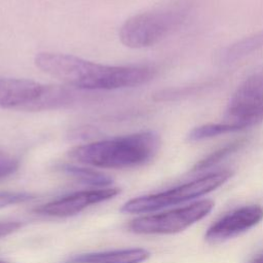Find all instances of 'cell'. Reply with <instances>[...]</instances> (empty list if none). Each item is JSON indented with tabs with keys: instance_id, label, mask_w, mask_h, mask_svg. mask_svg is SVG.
Returning a JSON list of instances; mask_svg holds the SVG:
<instances>
[{
	"instance_id": "6da1fadb",
	"label": "cell",
	"mask_w": 263,
	"mask_h": 263,
	"mask_svg": "<svg viewBox=\"0 0 263 263\" xmlns=\"http://www.w3.org/2000/svg\"><path fill=\"white\" fill-rule=\"evenodd\" d=\"M34 62L41 71L64 83L89 90L135 87L147 83L156 73L151 66L103 65L59 52H39Z\"/></svg>"
},
{
	"instance_id": "7a4b0ae2",
	"label": "cell",
	"mask_w": 263,
	"mask_h": 263,
	"mask_svg": "<svg viewBox=\"0 0 263 263\" xmlns=\"http://www.w3.org/2000/svg\"><path fill=\"white\" fill-rule=\"evenodd\" d=\"M159 147V136L146 130L76 146L69 151V156L95 167L128 168L149 162Z\"/></svg>"
},
{
	"instance_id": "3957f363",
	"label": "cell",
	"mask_w": 263,
	"mask_h": 263,
	"mask_svg": "<svg viewBox=\"0 0 263 263\" xmlns=\"http://www.w3.org/2000/svg\"><path fill=\"white\" fill-rule=\"evenodd\" d=\"M188 5L172 1L129 17L119 31L120 41L130 48L154 45L175 31L185 20Z\"/></svg>"
},
{
	"instance_id": "277c9868",
	"label": "cell",
	"mask_w": 263,
	"mask_h": 263,
	"mask_svg": "<svg viewBox=\"0 0 263 263\" xmlns=\"http://www.w3.org/2000/svg\"><path fill=\"white\" fill-rule=\"evenodd\" d=\"M74 93L24 78H0V108L39 111L72 103Z\"/></svg>"
},
{
	"instance_id": "5b68a950",
	"label": "cell",
	"mask_w": 263,
	"mask_h": 263,
	"mask_svg": "<svg viewBox=\"0 0 263 263\" xmlns=\"http://www.w3.org/2000/svg\"><path fill=\"white\" fill-rule=\"evenodd\" d=\"M231 176V171L223 170L204 175L165 191L138 196L123 203L120 212L125 214H144L180 204L214 191L226 183Z\"/></svg>"
},
{
	"instance_id": "8992f818",
	"label": "cell",
	"mask_w": 263,
	"mask_h": 263,
	"mask_svg": "<svg viewBox=\"0 0 263 263\" xmlns=\"http://www.w3.org/2000/svg\"><path fill=\"white\" fill-rule=\"evenodd\" d=\"M213 208L212 200L202 199L166 212L138 217L128 223L127 228L136 234H173L200 221Z\"/></svg>"
},
{
	"instance_id": "52a82bcc",
	"label": "cell",
	"mask_w": 263,
	"mask_h": 263,
	"mask_svg": "<svg viewBox=\"0 0 263 263\" xmlns=\"http://www.w3.org/2000/svg\"><path fill=\"white\" fill-rule=\"evenodd\" d=\"M263 121V72L248 77L231 97L224 114V123L236 132Z\"/></svg>"
},
{
	"instance_id": "ba28073f",
	"label": "cell",
	"mask_w": 263,
	"mask_h": 263,
	"mask_svg": "<svg viewBox=\"0 0 263 263\" xmlns=\"http://www.w3.org/2000/svg\"><path fill=\"white\" fill-rule=\"evenodd\" d=\"M119 193L120 189L116 187L78 191L44 203L36 208L35 212L49 217L67 218L79 214L90 205L109 200Z\"/></svg>"
},
{
	"instance_id": "9c48e42d",
	"label": "cell",
	"mask_w": 263,
	"mask_h": 263,
	"mask_svg": "<svg viewBox=\"0 0 263 263\" xmlns=\"http://www.w3.org/2000/svg\"><path fill=\"white\" fill-rule=\"evenodd\" d=\"M263 220V208L259 204L238 208L212 224L205 232L210 242H220L248 231Z\"/></svg>"
},
{
	"instance_id": "30bf717a",
	"label": "cell",
	"mask_w": 263,
	"mask_h": 263,
	"mask_svg": "<svg viewBox=\"0 0 263 263\" xmlns=\"http://www.w3.org/2000/svg\"><path fill=\"white\" fill-rule=\"evenodd\" d=\"M150 255L146 249L128 248L74 255L68 259V263H143Z\"/></svg>"
},
{
	"instance_id": "8fae6325",
	"label": "cell",
	"mask_w": 263,
	"mask_h": 263,
	"mask_svg": "<svg viewBox=\"0 0 263 263\" xmlns=\"http://www.w3.org/2000/svg\"><path fill=\"white\" fill-rule=\"evenodd\" d=\"M263 46V31L253 34L248 37L224 47L220 52L217 53V62L224 64L234 63L249 54L256 51Z\"/></svg>"
},
{
	"instance_id": "7c38bea8",
	"label": "cell",
	"mask_w": 263,
	"mask_h": 263,
	"mask_svg": "<svg viewBox=\"0 0 263 263\" xmlns=\"http://www.w3.org/2000/svg\"><path fill=\"white\" fill-rule=\"evenodd\" d=\"M61 171H63L66 175L72 177L73 179L77 180L78 182L90 186L106 188L113 183V179L109 175L95 171L90 167L74 164H63L61 165Z\"/></svg>"
},
{
	"instance_id": "4fadbf2b",
	"label": "cell",
	"mask_w": 263,
	"mask_h": 263,
	"mask_svg": "<svg viewBox=\"0 0 263 263\" xmlns=\"http://www.w3.org/2000/svg\"><path fill=\"white\" fill-rule=\"evenodd\" d=\"M245 143H246L245 140H237V141L231 142V143H229V144H227V145L217 149L216 151L212 152L211 154H209L208 156H205L204 158L199 160L193 166V171H197L198 172V171L206 170V168L215 165L216 163H218L222 159L226 158L227 156H229L232 153H234L237 150H239L245 145Z\"/></svg>"
},
{
	"instance_id": "5bb4252c",
	"label": "cell",
	"mask_w": 263,
	"mask_h": 263,
	"mask_svg": "<svg viewBox=\"0 0 263 263\" xmlns=\"http://www.w3.org/2000/svg\"><path fill=\"white\" fill-rule=\"evenodd\" d=\"M234 132H236L234 127L224 122L208 123V124L194 127L188 134V140L192 142H196V141H201V140H205V139H210L213 137H217V136L228 134V133H234Z\"/></svg>"
},
{
	"instance_id": "9a60e30c",
	"label": "cell",
	"mask_w": 263,
	"mask_h": 263,
	"mask_svg": "<svg viewBox=\"0 0 263 263\" xmlns=\"http://www.w3.org/2000/svg\"><path fill=\"white\" fill-rule=\"evenodd\" d=\"M206 84H197V85H190V86H184V87H179V88H171V89H165L161 90L158 93H155V99L161 100V101H167V100H176L179 98L187 97L190 95H195L202 88H204Z\"/></svg>"
},
{
	"instance_id": "2e32d148",
	"label": "cell",
	"mask_w": 263,
	"mask_h": 263,
	"mask_svg": "<svg viewBox=\"0 0 263 263\" xmlns=\"http://www.w3.org/2000/svg\"><path fill=\"white\" fill-rule=\"evenodd\" d=\"M35 195L29 192L18 191H0V209L31 201Z\"/></svg>"
},
{
	"instance_id": "e0dca14e",
	"label": "cell",
	"mask_w": 263,
	"mask_h": 263,
	"mask_svg": "<svg viewBox=\"0 0 263 263\" xmlns=\"http://www.w3.org/2000/svg\"><path fill=\"white\" fill-rule=\"evenodd\" d=\"M20 166V161L16 157L6 152L0 151V180L14 174Z\"/></svg>"
},
{
	"instance_id": "ac0fdd59",
	"label": "cell",
	"mask_w": 263,
	"mask_h": 263,
	"mask_svg": "<svg viewBox=\"0 0 263 263\" xmlns=\"http://www.w3.org/2000/svg\"><path fill=\"white\" fill-rule=\"evenodd\" d=\"M23 226V223L20 221H4L0 222V238L8 236L13 232L20 230Z\"/></svg>"
},
{
	"instance_id": "d6986e66",
	"label": "cell",
	"mask_w": 263,
	"mask_h": 263,
	"mask_svg": "<svg viewBox=\"0 0 263 263\" xmlns=\"http://www.w3.org/2000/svg\"><path fill=\"white\" fill-rule=\"evenodd\" d=\"M249 263H263V253L258 254L257 256L253 257V258L249 261Z\"/></svg>"
},
{
	"instance_id": "ffe728a7",
	"label": "cell",
	"mask_w": 263,
	"mask_h": 263,
	"mask_svg": "<svg viewBox=\"0 0 263 263\" xmlns=\"http://www.w3.org/2000/svg\"><path fill=\"white\" fill-rule=\"evenodd\" d=\"M0 263H7V262H5V261H2V260H0Z\"/></svg>"
}]
</instances>
